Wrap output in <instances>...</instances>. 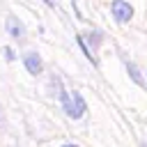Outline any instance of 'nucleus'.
<instances>
[{"mask_svg":"<svg viewBox=\"0 0 147 147\" xmlns=\"http://www.w3.org/2000/svg\"><path fill=\"white\" fill-rule=\"evenodd\" d=\"M44 5H48V7H55V2H53V0H44Z\"/></svg>","mask_w":147,"mask_h":147,"instance_id":"9","label":"nucleus"},{"mask_svg":"<svg viewBox=\"0 0 147 147\" xmlns=\"http://www.w3.org/2000/svg\"><path fill=\"white\" fill-rule=\"evenodd\" d=\"M110 14L117 23H129L133 18V7L126 0H113L110 2Z\"/></svg>","mask_w":147,"mask_h":147,"instance_id":"1","label":"nucleus"},{"mask_svg":"<svg viewBox=\"0 0 147 147\" xmlns=\"http://www.w3.org/2000/svg\"><path fill=\"white\" fill-rule=\"evenodd\" d=\"M76 44L80 46V51H83V55H85V57H87V60H90L92 64H96V57H94V53H92V51L87 48V44H85V39H83L80 34H76Z\"/></svg>","mask_w":147,"mask_h":147,"instance_id":"6","label":"nucleus"},{"mask_svg":"<svg viewBox=\"0 0 147 147\" xmlns=\"http://www.w3.org/2000/svg\"><path fill=\"white\" fill-rule=\"evenodd\" d=\"M23 64H25L28 74H32V76H39L44 71V62H41L39 53H34V51H30V53L23 55Z\"/></svg>","mask_w":147,"mask_h":147,"instance_id":"3","label":"nucleus"},{"mask_svg":"<svg viewBox=\"0 0 147 147\" xmlns=\"http://www.w3.org/2000/svg\"><path fill=\"white\" fill-rule=\"evenodd\" d=\"M87 41H90V46H92V53H94V51H96V46L103 41V34H101L99 30H90V32H87Z\"/></svg>","mask_w":147,"mask_h":147,"instance_id":"7","label":"nucleus"},{"mask_svg":"<svg viewBox=\"0 0 147 147\" xmlns=\"http://www.w3.org/2000/svg\"><path fill=\"white\" fill-rule=\"evenodd\" d=\"M124 67H126V71H129V76H131V80L136 83V85H145V80H142V76H140V71H138V67L133 64V62H129V60H124Z\"/></svg>","mask_w":147,"mask_h":147,"instance_id":"5","label":"nucleus"},{"mask_svg":"<svg viewBox=\"0 0 147 147\" xmlns=\"http://www.w3.org/2000/svg\"><path fill=\"white\" fill-rule=\"evenodd\" d=\"M5 28H7V32H9L11 39H16V41H23V39H25V28H23V23H21L16 16H7Z\"/></svg>","mask_w":147,"mask_h":147,"instance_id":"4","label":"nucleus"},{"mask_svg":"<svg viewBox=\"0 0 147 147\" xmlns=\"http://www.w3.org/2000/svg\"><path fill=\"white\" fill-rule=\"evenodd\" d=\"M71 94V108H69V113H67V117H71V119H80L85 113H87V103H85V99H83V94L80 92H69Z\"/></svg>","mask_w":147,"mask_h":147,"instance_id":"2","label":"nucleus"},{"mask_svg":"<svg viewBox=\"0 0 147 147\" xmlns=\"http://www.w3.org/2000/svg\"><path fill=\"white\" fill-rule=\"evenodd\" d=\"M140 147H147V142H142V145H140Z\"/></svg>","mask_w":147,"mask_h":147,"instance_id":"11","label":"nucleus"},{"mask_svg":"<svg viewBox=\"0 0 147 147\" xmlns=\"http://www.w3.org/2000/svg\"><path fill=\"white\" fill-rule=\"evenodd\" d=\"M60 147H78V145H74V142H64V145H60Z\"/></svg>","mask_w":147,"mask_h":147,"instance_id":"10","label":"nucleus"},{"mask_svg":"<svg viewBox=\"0 0 147 147\" xmlns=\"http://www.w3.org/2000/svg\"><path fill=\"white\" fill-rule=\"evenodd\" d=\"M2 53H5V60H7V62H11V60H14V51H11L9 46H5V48H2Z\"/></svg>","mask_w":147,"mask_h":147,"instance_id":"8","label":"nucleus"}]
</instances>
